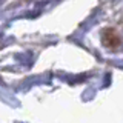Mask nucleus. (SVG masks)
<instances>
[{
  "mask_svg": "<svg viewBox=\"0 0 123 123\" xmlns=\"http://www.w3.org/2000/svg\"><path fill=\"white\" fill-rule=\"evenodd\" d=\"M103 43H105V46H108L111 49L118 48L120 46V37H118V34L114 29H106L103 32Z\"/></svg>",
  "mask_w": 123,
  "mask_h": 123,
  "instance_id": "f257e3e1",
  "label": "nucleus"
}]
</instances>
